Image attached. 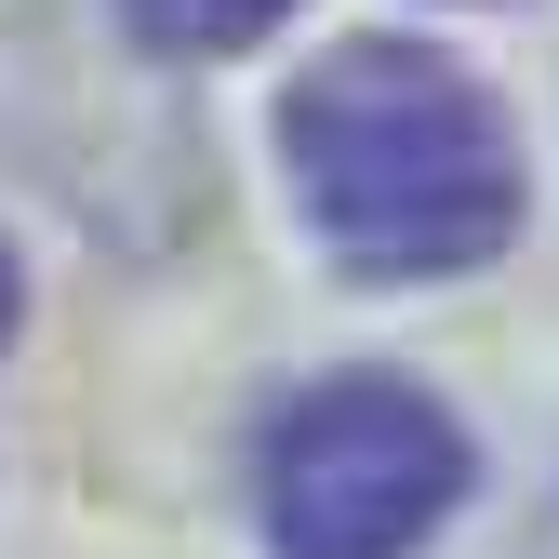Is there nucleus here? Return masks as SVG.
<instances>
[{"instance_id":"1","label":"nucleus","mask_w":559,"mask_h":559,"mask_svg":"<svg viewBox=\"0 0 559 559\" xmlns=\"http://www.w3.org/2000/svg\"><path fill=\"white\" fill-rule=\"evenodd\" d=\"M280 160L333 266L453 280L520 240V133L427 40H346L280 107Z\"/></svg>"},{"instance_id":"3","label":"nucleus","mask_w":559,"mask_h":559,"mask_svg":"<svg viewBox=\"0 0 559 559\" xmlns=\"http://www.w3.org/2000/svg\"><path fill=\"white\" fill-rule=\"evenodd\" d=\"M133 14V40L147 53H240V40H266L294 0H120Z\"/></svg>"},{"instance_id":"2","label":"nucleus","mask_w":559,"mask_h":559,"mask_svg":"<svg viewBox=\"0 0 559 559\" xmlns=\"http://www.w3.org/2000/svg\"><path fill=\"white\" fill-rule=\"evenodd\" d=\"M466 507V427L413 373H320L253 440V520L280 559H413Z\"/></svg>"},{"instance_id":"4","label":"nucleus","mask_w":559,"mask_h":559,"mask_svg":"<svg viewBox=\"0 0 559 559\" xmlns=\"http://www.w3.org/2000/svg\"><path fill=\"white\" fill-rule=\"evenodd\" d=\"M14 307H27V294H14V253H0V346H14Z\"/></svg>"}]
</instances>
